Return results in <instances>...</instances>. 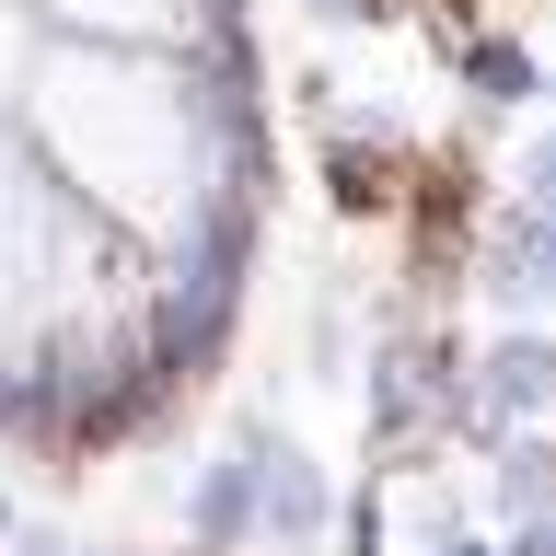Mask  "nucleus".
Returning a JSON list of instances; mask_svg holds the SVG:
<instances>
[{
  "label": "nucleus",
  "mask_w": 556,
  "mask_h": 556,
  "mask_svg": "<svg viewBox=\"0 0 556 556\" xmlns=\"http://www.w3.org/2000/svg\"><path fill=\"white\" fill-rule=\"evenodd\" d=\"M47 128L70 139V163H81V198L104 208H139V220H174V208H198V139H186V93L163 81H139L116 59H59L47 70Z\"/></svg>",
  "instance_id": "f257e3e1"
}]
</instances>
